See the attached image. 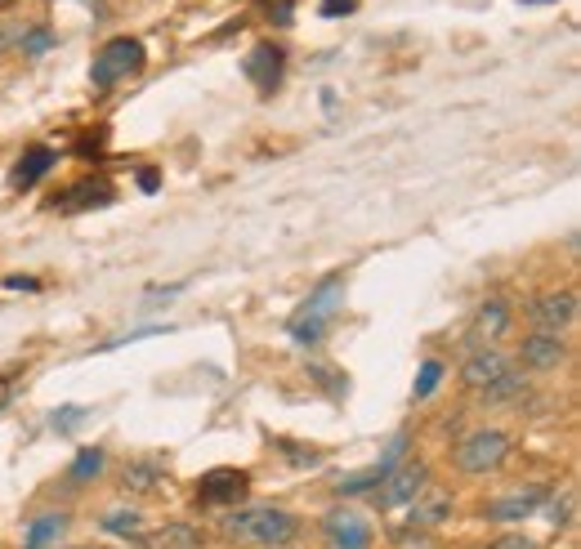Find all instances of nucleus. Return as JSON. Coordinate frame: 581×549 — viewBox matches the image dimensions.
Segmentation results:
<instances>
[{
	"label": "nucleus",
	"instance_id": "f257e3e1",
	"mask_svg": "<svg viewBox=\"0 0 581 549\" xmlns=\"http://www.w3.org/2000/svg\"><path fill=\"white\" fill-rule=\"evenodd\" d=\"M224 536L237 545H264V549H282L290 536L300 532V518L290 510H273V505H251V510H228L224 514Z\"/></svg>",
	"mask_w": 581,
	"mask_h": 549
},
{
	"label": "nucleus",
	"instance_id": "f03ea898",
	"mask_svg": "<svg viewBox=\"0 0 581 549\" xmlns=\"http://www.w3.org/2000/svg\"><path fill=\"white\" fill-rule=\"evenodd\" d=\"M341 299H345V277L341 273L318 282V290L305 299V309L290 318V339H296V344H318L327 335V326L335 322V313H341Z\"/></svg>",
	"mask_w": 581,
	"mask_h": 549
},
{
	"label": "nucleus",
	"instance_id": "7ed1b4c3",
	"mask_svg": "<svg viewBox=\"0 0 581 549\" xmlns=\"http://www.w3.org/2000/svg\"><path fill=\"white\" fill-rule=\"evenodd\" d=\"M143 63H149V55H143V40H139V36H112V40L99 49V55H94L90 81H94V89H112L117 81L134 76Z\"/></svg>",
	"mask_w": 581,
	"mask_h": 549
},
{
	"label": "nucleus",
	"instance_id": "20e7f679",
	"mask_svg": "<svg viewBox=\"0 0 581 549\" xmlns=\"http://www.w3.org/2000/svg\"><path fill=\"white\" fill-rule=\"evenodd\" d=\"M506 456H510V433H501V429H478V433H470L456 446V469L483 478V474L501 469Z\"/></svg>",
	"mask_w": 581,
	"mask_h": 549
},
{
	"label": "nucleus",
	"instance_id": "39448f33",
	"mask_svg": "<svg viewBox=\"0 0 581 549\" xmlns=\"http://www.w3.org/2000/svg\"><path fill=\"white\" fill-rule=\"evenodd\" d=\"M429 482V469L420 461H407V465H394L390 474L380 478V491H376V505L380 510H399V505H412L416 496L425 491Z\"/></svg>",
	"mask_w": 581,
	"mask_h": 549
},
{
	"label": "nucleus",
	"instance_id": "423d86ee",
	"mask_svg": "<svg viewBox=\"0 0 581 549\" xmlns=\"http://www.w3.org/2000/svg\"><path fill=\"white\" fill-rule=\"evenodd\" d=\"M514 371V362L501 354V348H493V344H483V348H474V354L465 358V367H461V375H465V384L470 389H478V393H488V389H497L506 375Z\"/></svg>",
	"mask_w": 581,
	"mask_h": 549
},
{
	"label": "nucleus",
	"instance_id": "0eeeda50",
	"mask_svg": "<svg viewBox=\"0 0 581 549\" xmlns=\"http://www.w3.org/2000/svg\"><path fill=\"white\" fill-rule=\"evenodd\" d=\"M241 72L251 76V85L260 94H273L282 85V72H286V49L273 45V40H260L251 55H247V63H241Z\"/></svg>",
	"mask_w": 581,
	"mask_h": 549
},
{
	"label": "nucleus",
	"instance_id": "6e6552de",
	"mask_svg": "<svg viewBox=\"0 0 581 549\" xmlns=\"http://www.w3.org/2000/svg\"><path fill=\"white\" fill-rule=\"evenodd\" d=\"M527 318H532V326H537V331L564 335V326H572V318H577V295L572 290H550L542 299H532Z\"/></svg>",
	"mask_w": 581,
	"mask_h": 549
},
{
	"label": "nucleus",
	"instance_id": "1a4fd4ad",
	"mask_svg": "<svg viewBox=\"0 0 581 549\" xmlns=\"http://www.w3.org/2000/svg\"><path fill=\"white\" fill-rule=\"evenodd\" d=\"M546 501H550V487H527V491H514V496L493 501L488 510H483V518L488 523H519V518H532Z\"/></svg>",
	"mask_w": 581,
	"mask_h": 549
},
{
	"label": "nucleus",
	"instance_id": "9d476101",
	"mask_svg": "<svg viewBox=\"0 0 581 549\" xmlns=\"http://www.w3.org/2000/svg\"><path fill=\"white\" fill-rule=\"evenodd\" d=\"M322 532H327L331 549H367L371 545V527L354 510H331L327 523H322Z\"/></svg>",
	"mask_w": 581,
	"mask_h": 549
},
{
	"label": "nucleus",
	"instance_id": "9b49d317",
	"mask_svg": "<svg viewBox=\"0 0 581 549\" xmlns=\"http://www.w3.org/2000/svg\"><path fill=\"white\" fill-rule=\"evenodd\" d=\"M247 474L241 469H211L206 478H202V487H198V501L202 505H237L241 496H247Z\"/></svg>",
	"mask_w": 581,
	"mask_h": 549
},
{
	"label": "nucleus",
	"instance_id": "f8f14e48",
	"mask_svg": "<svg viewBox=\"0 0 581 549\" xmlns=\"http://www.w3.org/2000/svg\"><path fill=\"white\" fill-rule=\"evenodd\" d=\"M403 452H407V433H399L394 442H390V452H384L376 465H367V469H358V474H349V478H341V482H335V491H341V496H358V491H371L384 474H390L399 461H403Z\"/></svg>",
	"mask_w": 581,
	"mask_h": 549
},
{
	"label": "nucleus",
	"instance_id": "ddd939ff",
	"mask_svg": "<svg viewBox=\"0 0 581 549\" xmlns=\"http://www.w3.org/2000/svg\"><path fill=\"white\" fill-rule=\"evenodd\" d=\"M564 358H568V344L555 331H532L523 339V367L527 371H555Z\"/></svg>",
	"mask_w": 581,
	"mask_h": 549
},
{
	"label": "nucleus",
	"instance_id": "4468645a",
	"mask_svg": "<svg viewBox=\"0 0 581 549\" xmlns=\"http://www.w3.org/2000/svg\"><path fill=\"white\" fill-rule=\"evenodd\" d=\"M443 518H452V496L443 487H425L416 501H412V510H407V523L412 527H439Z\"/></svg>",
	"mask_w": 581,
	"mask_h": 549
},
{
	"label": "nucleus",
	"instance_id": "2eb2a0df",
	"mask_svg": "<svg viewBox=\"0 0 581 549\" xmlns=\"http://www.w3.org/2000/svg\"><path fill=\"white\" fill-rule=\"evenodd\" d=\"M55 162H59V153H55V147H45V143H36V147H27V153H23V162L14 166V175H10V183L14 188H36L45 175H50L55 170Z\"/></svg>",
	"mask_w": 581,
	"mask_h": 549
},
{
	"label": "nucleus",
	"instance_id": "dca6fc26",
	"mask_svg": "<svg viewBox=\"0 0 581 549\" xmlns=\"http://www.w3.org/2000/svg\"><path fill=\"white\" fill-rule=\"evenodd\" d=\"M143 545H149V549H202L206 536L192 523H166L157 532H143Z\"/></svg>",
	"mask_w": 581,
	"mask_h": 549
},
{
	"label": "nucleus",
	"instance_id": "f3484780",
	"mask_svg": "<svg viewBox=\"0 0 581 549\" xmlns=\"http://www.w3.org/2000/svg\"><path fill=\"white\" fill-rule=\"evenodd\" d=\"M112 202V188L108 183H94V179H81V183H72L59 202H55V211H90V206H108Z\"/></svg>",
	"mask_w": 581,
	"mask_h": 549
},
{
	"label": "nucleus",
	"instance_id": "a211bd4d",
	"mask_svg": "<svg viewBox=\"0 0 581 549\" xmlns=\"http://www.w3.org/2000/svg\"><path fill=\"white\" fill-rule=\"evenodd\" d=\"M506 326H510V305H506V299H488V305H483V309L474 313L470 339H478V344L501 339V335H506Z\"/></svg>",
	"mask_w": 581,
	"mask_h": 549
},
{
	"label": "nucleus",
	"instance_id": "6ab92c4d",
	"mask_svg": "<svg viewBox=\"0 0 581 549\" xmlns=\"http://www.w3.org/2000/svg\"><path fill=\"white\" fill-rule=\"evenodd\" d=\"M63 532H68V514H40V518L27 523L23 549H50V545H59Z\"/></svg>",
	"mask_w": 581,
	"mask_h": 549
},
{
	"label": "nucleus",
	"instance_id": "aec40b11",
	"mask_svg": "<svg viewBox=\"0 0 581 549\" xmlns=\"http://www.w3.org/2000/svg\"><path fill=\"white\" fill-rule=\"evenodd\" d=\"M104 465H108V452H104V446H85V452L72 461V469H68V482H72V487H85L90 478L104 474Z\"/></svg>",
	"mask_w": 581,
	"mask_h": 549
},
{
	"label": "nucleus",
	"instance_id": "412c9836",
	"mask_svg": "<svg viewBox=\"0 0 581 549\" xmlns=\"http://www.w3.org/2000/svg\"><path fill=\"white\" fill-rule=\"evenodd\" d=\"M162 478H166L162 461H130V465H126V487H130V491H153Z\"/></svg>",
	"mask_w": 581,
	"mask_h": 549
},
{
	"label": "nucleus",
	"instance_id": "4be33fe9",
	"mask_svg": "<svg viewBox=\"0 0 581 549\" xmlns=\"http://www.w3.org/2000/svg\"><path fill=\"white\" fill-rule=\"evenodd\" d=\"M104 532H112V536H130V540H143V514H134V510H112V514L104 518Z\"/></svg>",
	"mask_w": 581,
	"mask_h": 549
},
{
	"label": "nucleus",
	"instance_id": "5701e85b",
	"mask_svg": "<svg viewBox=\"0 0 581 549\" xmlns=\"http://www.w3.org/2000/svg\"><path fill=\"white\" fill-rule=\"evenodd\" d=\"M523 389H527V380H523V371L514 367V371H510V375H506V380H501L497 389H488L483 397H488V403H510V397H519Z\"/></svg>",
	"mask_w": 581,
	"mask_h": 549
},
{
	"label": "nucleus",
	"instance_id": "b1692460",
	"mask_svg": "<svg viewBox=\"0 0 581 549\" xmlns=\"http://www.w3.org/2000/svg\"><path fill=\"white\" fill-rule=\"evenodd\" d=\"M439 380H443V362H439V358H429V362L420 367V380H416V397H420V403H425V397H429L434 389H439Z\"/></svg>",
	"mask_w": 581,
	"mask_h": 549
},
{
	"label": "nucleus",
	"instance_id": "393cba45",
	"mask_svg": "<svg viewBox=\"0 0 581 549\" xmlns=\"http://www.w3.org/2000/svg\"><path fill=\"white\" fill-rule=\"evenodd\" d=\"M50 32H45V27H27L23 32V40H19V49H23V55H45V49H50Z\"/></svg>",
	"mask_w": 581,
	"mask_h": 549
},
{
	"label": "nucleus",
	"instance_id": "a878e982",
	"mask_svg": "<svg viewBox=\"0 0 581 549\" xmlns=\"http://www.w3.org/2000/svg\"><path fill=\"white\" fill-rule=\"evenodd\" d=\"M23 32H27L23 23H0V55H5L10 45H19V40H23Z\"/></svg>",
	"mask_w": 581,
	"mask_h": 549
},
{
	"label": "nucleus",
	"instance_id": "bb28decb",
	"mask_svg": "<svg viewBox=\"0 0 581 549\" xmlns=\"http://www.w3.org/2000/svg\"><path fill=\"white\" fill-rule=\"evenodd\" d=\"M358 5V0H322V19H341V14H349Z\"/></svg>",
	"mask_w": 581,
	"mask_h": 549
},
{
	"label": "nucleus",
	"instance_id": "cd10ccee",
	"mask_svg": "<svg viewBox=\"0 0 581 549\" xmlns=\"http://www.w3.org/2000/svg\"><path fill=\"white\" fill-rule=\"evenodd\" d=\"M81 407H63V416H55V429H72V425H81Z\"/></svg>",
	"mask_w": 581,
	"mask_h": 549
},
{
	"label": "nucleus",
	"instance_id": "c85d7f7f",
	"mask_svg": "<svg viewBox=\"0 0 581 549\" xmlns=\"http://www.w3.org/2000/svg\"><path fill=\"white\" fill-rule=\"evenodd\" d=\"M493 549H532V540L527 536H501Z\"/></svg>",
	"mask_w": 581,
	"mask_h": 549
},
{
	"label": "nucleus",
	"instance_id": "c756f323",
	"mask_svg": "<svg viewBox=\"0 0 581 549\" xmlns=\"http://www.w3.org/2000/svg\"><path fill=\"white\" fill-rule=\"evenodd\" d=\"M5 286H10V290H36L40 282H36V277H5Z\"/></svg>",
	"mask_w": 581,
	"mask_h": 549
},
{
	"label": "nucleus",
	"instance_id": "7c9ffc66",
	"mask_svg": "<svg viewBox=\"0 0 581 549\" xmlns=\"http://www.w3.org/2000/svg\"><path fill=\"white\" fill-rule=\"evenodd\" d=\"M157 183H162V175H157V170H143V175H139V188H143V192H153Z\"/></svg>",
	"mask_w": 581,
	"mask_h": 549
},
{
	"label": "nucleus",
	"instance_id": "2f4dec72",
	"mask_svg": "<svg viewBox=\"0 0 581 549\" xmlns=\"http://www.w3.org/2000/svg\"><path fill=\"white\" fill-rule=\"evenodd\" d=\"M10 5H14V0H0V14H5V10H10Z\"/></svg>",
	"mask_w": 581,
	"mask_h": 549
},
{
	"label": "nucleus",
	"instance_id": "473e14b6",
	"mask_svg": "<svg viewBox=\"0 0 581 549\" xmlns=\"http://www.w3.org/2000/svg\"><path fill=\"white\" fill-rule=\"evenodd\" d=\"M90 549H104V545H90Z\"/></svg>",
	"mask_w": 581,
	"mask_h": 549
}]
</instances>
